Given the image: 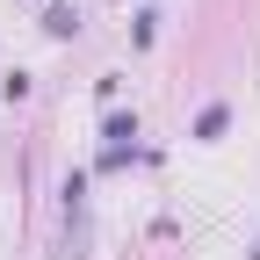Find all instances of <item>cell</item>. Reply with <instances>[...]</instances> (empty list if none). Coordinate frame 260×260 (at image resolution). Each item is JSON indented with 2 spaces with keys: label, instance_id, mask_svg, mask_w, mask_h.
<instances>
[{
  "label": "cell",
  "instance_id": "3",
  "mask_svg": "<svg viewBox=\"0 0 260 260\" xmlns=\"http://www.w3.org/2000/svg\"><path fill=\"white\" fill-rule=\"evenodd\" d=\"M73 29H80V8H65V0L44 8V37H73Z\"/></svg>",
  "mask_w": 260,
  "mask_h": 260
},
{
  "label": "cell",
  "instance_id": "1",
  "mask_svg": "<svg viewBox=\"0 0 260 260\" xmlns=\"http://www.w3.org/2000/svg\"><path fill=\"white\" fill-rule=\"evenodd\" d=\"M102 138H109V152H102V167H123V159L138 152V116H123V109H116V116L102 123Z\"/></svg>",
  "mask_w": 260,
  "mask_h": 260
},
{
  "label": "cell",
  "instance_id": "2",
  "mask_svg": "<svg viewBox=\"0 0 260 260\" xmlns=\"http://www.w3.org/2000/svg\"><path fill=\"white\" fill-rule=\"evenodd\" d=\"M224 123H232V109H224V102H210L203 116H195V138H203V145H217V138H224Z\"/></svg>",
  "mask_w": 260,
  "mask_h": 260
}]
</instances>
